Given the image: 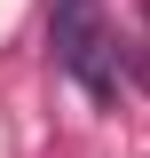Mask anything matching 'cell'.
<instances>
[{
	"label": "cell",
	"mask_w": 150,
	"mask_h": 158,
	"mask_svg": "<svg viewBox=\"0 0 150 158\" xmlns=\"http://www.w3.org/2000/svg\"><path fill=\"white\" fill-rule=\"evenodd\" d=\"M48 48H56V63L87 87L95 103L119 95V48H111V32H103V16H95V0H56Z\"/></svg>",
	"instance_id": "1"
}]
</instances>
